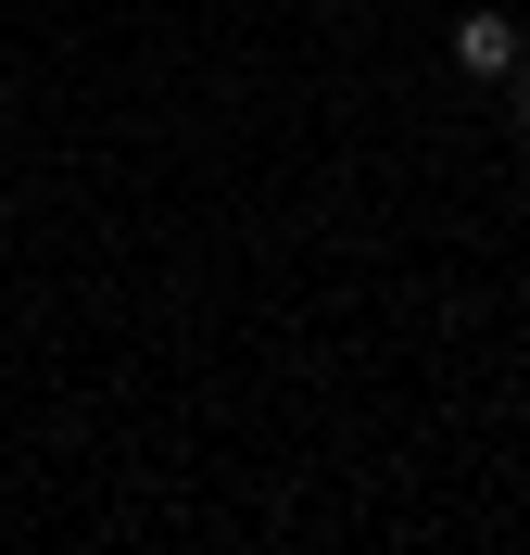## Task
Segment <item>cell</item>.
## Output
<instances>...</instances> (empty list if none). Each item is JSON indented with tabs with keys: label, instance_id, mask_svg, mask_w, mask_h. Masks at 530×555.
<instances>
[{
	"label": "cell",
	"instance_id": "1",
	"mask_svg": "<svg viewBox=\"0 0 530 555\" xmlns=\"http://www.w3.org/2000/svg\"><path fill=\"white\" fill-rule=\"evenodd\" d=\"M518 64H530V26H505V13H467V26H455V76H493V89H505Z\"/></svg>",
	"mask_w": 530,
	"mask_h": 555
},
{
	"label": "cell",
	"instance_id": "2",
	"mask_svg": "<svg viewBox=\"0 0 530 555\" xmlns=\"http://www.w3.org/2000/svg\"><path fill=\"white\" fill-rule=\"evenodd\" d=\"M505 127H518V139H530V64H518V76H505Z\"/></svg>",
	"mask_w": 530,
	"mask_h": 555
}]
</instances>
